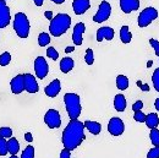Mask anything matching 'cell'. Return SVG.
<instances>
[{
	"instance_id": "cell-1",
	"label": "cell",
	"mask_w": 159,
	"mask_h": 158,
	"mask_svg": "<svg viewBox=\"0 0 159 158\" xmlns=\"http://www.w3.org/2000/svg\"><path fill=\"white\" fill-rule=\"evenodd\" d=\"M86 138L84 136V124L77 119L70 120L66 128L62 131V145L64 148L69 151H74L79 147Z\"/></svg>"
},
{
	"instance_id": "cell-2",
	"label": "cell",
	"mask_w": 159,
	"mask_h": 158,
	"mask_svg": "<svg viewBox=\"0 0 159 158\" xmlns=\"http://www.w3.org/2000/svg\"><path fill=\"white\" fill-rule=\"evenodd\" d=\"M71 26V17L67 14H58L50 21L49 31L53 37H60L67 32Z\"/></svg>"
},
{
	"instance_id": "cell-3",
	"label": "cell",
	"mask_w": 159,
	"mask_h": 158,
	"mask_svg": "<svg viewBox=\"0 0 159 158\" xmlns=\"http://www.w3.org/2000/svg\"><path fill=\"white\" fill-rule=\"evenodd\" d=\"M64 103L66 112L70 119H77L81 115L82 107H81V98L77 93H66L64 96Z\"/></svg>"
},
{
	"instance_id": "cell-4",
	"label": "cell",
	"mask_w": 159,
	"mask_h": 158,
	"mask_svg": "<svg viewBox=\"0 0 159 158\" xmlns=\"http://www.w3.org/2000/svg\"><path fill=\"white\" fill-rule=\"evenodd\" d=\"M14 30L20 38H27L30 36L31 25L26 14L17 12L14 17Z\"/></svg>"
},
{
	"instance_id": "cell-5",
	"label": "cell",
	"mask_w": 159,
	"mask_h": 158,
	"mask_svg": "<svg viewBox=\"0 0 159 158\" xmlns=\"http://www.w3.org/2000/svg\"><path fill=\"white\" fill-rule=\"evenodd\" d=\"M158 19V11L156 7L153 6H148L146 9H143L139 15V19H137V23L141 28H144L147 27L148 25H151L153 21Z\"/></svg>"
},
{
	"instance_id": "cell-6",
	"label": "cell",
	"mask_w": 159,
	"mask_h": 158,
	"mask_svg": "<svg viewBox=\"0 0 159 158\" xmlns=\"http://www.w3.org/2000/svg\"><path fill=\"white\" fill-rule=\"evenodd\" d=\"M110 15H111V5L109 4V1L104 0L99 4L98 11L93 16V21L97 22V23L104 22V21H107L110 17Z\"/></svg>"
},
{
	"instance_id": "cell-7",
	"label": "cell",
	"mask_w": 159,
	"mask_h": 158,
	"mask_svg": "<svg viewBox=\"0 0 159 158\" xmlns=\"http://www.w3.org/2000/svg\"><path fill=\"white\" fill-rule=\"evenodd\" d=\"M44 123L50 129H59L61 125V117L57 109H49L44 115Z\"/></svg>"
},
{
	"instance_id": "cell-8",
	"label": "cell",
	"mask_w": 159,
	"mask_h": 158,
	"mask_svg": "<svg viewBox=\"0 0 159 158\" xmlns=\"http://www.w3.org/2000/svg\"><path fill=\"white\" fill-rule=\"evenodd\" d=\"M108 131L113 136H120V135H122L124 131H125V124H124V121L120 118H116V117L111 118L109 120V124H108Z\"/></svg>"
},
{
	"instance_id": "cell-9",
	"label": "cell",
	"mask_w": 159,
	"mask_h": 158,
	"mask_svg": "<svg viewBox=\"0 0 159 158\" xmlns=\"http://www.w3.org/2000/svg\"><path fill=\"white\" fill-rule=\"evenodd\" d=\"M34 72H36V76L40 80L47 77L49 72V66H48L47 60L43 57H37L34 60Z\"/></svg>"
},
{
	"instance_id": "cell-10",
	"label": "cell",
	"mask_w": 159,
	"mask_h": 158,
	"mask_svg": "<svg viewBox=\"0 0 159 158\" xmlns=\"http://www.w3.org/2000/svg\"><path fill=\"white\" fill-rule=\"evenodd\" d=\"M11 21V11L5 0H0V30L7 27Z\"/></svg>"
},
{
	"instance_id": "cell-11",
	"label": "cell",
	"mask_w": 159,
	"mask_h": 158,
	"mask_svg": "<svg viewBox=\"0 0 159 158\" xmlns=\"http://www.w3.org/2000/svg\"><path fill=\"white\" fill-rule=\"evenodd\" d=\"M23 77H25V91H27L28 93H37L39 91V86L36 80V76H33L32 74H23Z\"/></svg>"
},
{
	"instance_id": "cell-12",
	"label": "cell",
	"mask_w": 159,
	"mask_h": 158,
	"mask_svg": "<svg viewBox=\"0 0 159 158\" xmlns=\"http://www.w3.org/2000/svg\"><path fill=\"white\" fill-rule=\"evenodd\" d=\"M10 87H11V92L14 95H20L25 91V77L23 75H16L10 82Z\"/></svg>"
},
{
	"instance_id": "cell-13",
	"label": "cell",
	"mask_w": 159,
	"mask_h": 158,
	"mask_svg": "<svg viewBox=\"0 0 159 158\" xmlns=\"http://www.w3.org/2000/svg\"><path fill=\"white\" fill-rule=\"evenodd\" d=\"M86 31V26L83 22H79L75 25L74 27V32H72V42L75 45H81L83 42V33Z\"/></svg>"
},
{
	"instance_id": "cell-14",
	"label": "cell",
	"mask_w": 159,
	"mask_h": 158,
	"mask_svg": "<svg viewBox=\"0 0 159 158\" xmlns=\"http://www.w3.org/2000/svg\"><path fill=\"white\" fill-rule=\"evenodd\" d=\"M60 90H61V82H60V80H53L45 88H44V92H45V95L48 96V97H50V98H54V97H57L58 95H59Z\"/></svg>"
},
{
	"instance_id": "cell-15",
	"label": "cell",
	"mask_w": 159,
	"mask_h": 158,
	"mask_svg": "<svg viewBox=\"0 0 159 158\" xmlns=\"http://www.w3.org/2000/svg\"><path fill=\"white\" fill-rule=\"evenodd\" d=\"M91 7L89 0H74L72 1V9L76 15H83L86 11H88Z\"/></svg>"
},
{
	"instance_id": "cell-16",
	"label": "cell",
	"mask_w": 159,
	"mask_h": 158,
	"mask_svg": "<svg viewBox=\"0 0 159 158\" xmlns=\"http://www.w3.org/2000/svg\"><path fill=\"white\" fill-rule=\"evenodd\" d=\"M139 0H120V9L125 14H130L132 11L139 10Z\"/></svg>"
},
{
	"instance_id": "cell-17",
	"label": "cell",
	"mask_w": 159,
	"mask_h": 158,
	"mask_svg": "<svg viewBox=\"0 0 159 158\" xmlns=\"http://www.w3.org/2000/svg\"><path fill=\"white\" fill-rule=\"evenodd\" d=\"M115 36V32L111 27L109 26H104V27H100L99 30L97 31V40L102 42V40H111Z\"/></svg>"
},
{
	"instance_id": "cell-18",
	"label": "cell",
	"mask_w": 159,
	"mask_h": 158,
	"mask_svg": "<svg viewBox=\"0 0 159 158\" xmlns=\"http://www.w3.org/2000/svg\"><path fill=\"white\" fill-rule=\"evenodd\" d=\"M75 66V61L72 58H69V57H65L62 58L61 61H60V70L62 74H67L70 72Z\"/></svg>"
},
{
	"instance_id": "cell-19",
	"label": "cell",
	"mask_w": 159,
	"mask_h": 158,
	"mask_svg": "<svg viewBox=\"0 0 159 158\" xmlns=\"http://www.w3.org/2000/svg\"><path fill=\"white\" fill-rule=\"evenodd\" d=\"M83 124H84V129H87L92 135H99L100 131H102V125L98 121L86 120Z\"/></svg>"
},
{
	"instance_id": "cell-20",
	"label": "cell",
	"mask_w": 159,
	"mask_h": 158,
	"mask_svg": "<svg viewBox=\"0 0 159 158\" xmlns=\"http://www.w3.org/2000/svg\"><path fill=\"white\" fill-rule=\"evenodd\" d=\"M126 98L124 95H116L114 97V108L116 112H124L126 109Z\"/></svg>"
},
{
	"instance_id": "cell-21",
	"label": "cell",
	"mask_w": 159,
	"mask_h": 158,
	"mask_svg": "<svg viewBox=\"0 0 159 158\" xmlns=\"http://www.w3.org/2000/svg\"><path fill=\"white\" fill-rule=\"evenodd\" d=\"M120 40H121L122 43H125V44H129L131 42V40H132V33H131L129 26H122L120 28Z\"/></svg>"
},
{
	"instance_id": "cell-22",
	"label": "cell",
	"mask_w": 159,
	"mask_h": 158,
	"mask_svg": "<svg viewBox=\"0 0 159 158\" xmlns=\"http://www.w3.org/2000/svg\"><path fill=\"white\" fill-rule=\"evenodd\" d=\"M146 125L148 126V129H154L159 125V118L157 113H149L148 115H146Z\"/></svg>"
},
{
	"instance_id": "cell-23",
	"label": "cell",
	"mask_w": 159,
	"mask_h": 158,
	"mask_svg": "<svg viewBox=\"0 0 159 158\" xmlns=\"http://www.w3.org/2000/svg\"><path fill=\"white\" fill-rule=\"evenodd\" d=\"M7 150H9V153L10 155H17L19 151H20V143H19V141L14 137L9 138V141H7Z\"/></svg>"
},
{
	"instance_id": "cell-24",
	"label": "cell",
	"mask_w": 159,
	"mask_h": 158,
	"mask_svg": "<svg viewBox=\"0 0 159 158\" xmlns=\"http://www.w3.org/2000/svg\"><path fill=\"white\" fill-rule=\"evenodd\" d=\"M129 85H130V81L129 79L125 76V75H119L116 77V87L121 90V91H125L129 88Z\"/></svg>"
},
{
	"instance_id": "cell-25",
	"label": "cell",
	"mask_w": 159,
	"mask_h": 158,
	"mask_svg": "<svg viewBox=\"0 0 159 158\" xmlns=\"http://www.w3.org/2000/svg\"><path fill=\"white\" fill-rule=\"evenodd\" d=\"M149 137H151V142L153 143V146L158 147L159 146V130L157 128L154 129H151V134H149Z\"/></svg>"
},
{
	"instance_id": "cell-26",
	"label": "cell",
	"mask_w": 159,
	"mask_h": 158,
	"mask_svg": "<svg viewBox=\"0 0 159 158\" xmlns=\"http://www.w3.org/2000/svg\"><path fill=\"white\" fill-rule=\"evenodd\" d=\"M49 43H50V36L48 33L43 32L38 36V44L40 47H47Z\"/></svg>"
},
{
	"instance_id": "cell-27",
	"label": "cell",
	"mask_w": 159,
	"mask_h": 158,
	"mask_svg": "<svg viewBox=\"0 0 159 158\" xmlns=\"http://www.w3.org/2000/svg\"><path fill=\"white\" fill-rule=\"evenodd\" d=\"M11 61V54L9 52H4L0 55V66H7Z\"/></svg>"
},
{
	"instance_id": "cell-28",
	"label": "cell",
	"mask_w": 159,
	"mask_h": 158,
	"mask_svg": "<svg viewBox=\"0 0 159 158\" xmlns=\"http://www.w3.org/2000/svg\"><path fill=\"white\" fill-rule=\"evenodd\" d=\"M21 158H34V147L31 146V145L27 146L23 150V152L21 155Z\"/></svg>"
},
{
	"instance_id": "cell-29",
	"label": "cell",
	"mask_w": 159,
	"mask_h": 158,
	"mask_svg": "<svg viewBox=\"0 0 159 158\" xmlns=\"http://www.w3.org/2000/svg\"><path fill=\"white\" fill-rule=\"evenodd\" d=\"M84 61L87 65H92L94 63V54H93V50L92 49H87L86 50V54H84Z\"/></svg>"
},
{
	"instance_id": "cell-30",
	"label": "cell",
	"mask_w": 159,
	"mask_h": 158,
	"mask_svg": "<svg viewBox=\"0 0 159 158\" xmlns=\"http://www.w3.org/2000/svg\"><path fill=\"white\" fill-rule=\"evenodd\" d=\"M47 57L50 58L52 60H58L59 59V53L54 47H49L47 49Z\"/></svg>"
},
{
	"instance_id": "cell-31",
	"label": "cell",
	"mask_w": 159,
	"mask_h": 158,
	"mask_svg": "<svg viewBox=\"0 0 159 158\" xmlns=\"http://www.w3.org/2000/svg\"><path fill=\"white\" fill-rule=\"evenodd\" d=\"M0 137H4V138L12 137V129L11 128H7V126L0 128Z\"/></svg>"
},
{
	"instance_id": "cell-32",
	"label": "cell",
	"mask_w": 159,
	"mask_h": 158,
	"mask_svg": "<svg viewBox=\"0 0 159 158\" xmlns=\"http://www.w3.org/2000/svg\"><path fill=\"white\" fill-rule=\"evenodd\" d=\"M152 82H153V87H154V90H156L157 92H159V67L153 71Z\"/></svg>"
},
{
	"instance_id": "cell-33",
	"label": "cell",
	"mask_w": 159,
	"mask_h": 158,
	"mask_svg": "<svg viewBox=\"0 0 159 158\" xmlns=\"http://www.w3.org/2000/svg\"><path fill=\"white\" fill-rule=\"evenodd\" d=\"M9 153L7 150V141L4 137H0V156H6Z\"/></svg>"
},
{
	"instance_id": "cell-34",
	"label": "cell",
	"mask_w": 159,
	"mask_h": 158,
	"mask_svg": "<svg viewBox=\"0 0 159 158\" xmlns=\"http://www.w3.org/2000/svg\"><path fill=\"white\" fill-rule=\"evenodd\" d=\"M134 119H135L137 123H144V121H146V114H144L142 110H137V112H135Z\"/></svg>"
},
{
	"instance_id": "cell-35",
	"label": "cell",
	"mask_w": 159,
	"mask_h": 158,
	"mask_svg": "<svg viewBox=\"0 0 159 158\" xmlns=\"http://www.w3.org/2000/svg\"><path fill=\"white\" fill-rule=\"evenodd\" d=\"M149 44H151V45H152V48L154 49L156 55L159 57V40H154V38H151V40H149Z\"/></svg>"
},
{
	"instance_id": "cell-36",
	"label": "cell",
	"mask_w": 159,
	"mask_h": 158,
	"mask_svg": "<svg viewBox=\"0 0 159 158\" xmlns=\"http://www.w3.org/2000/svg\"><path fill=\"white\" fill-rule=\"evenodd\" d=\"M147 158H159V146L158 147L154 146V147L148 152Z\"/></svg>"
},
{
	"instance_id": "cell-37",
	"label": "cell",
	"mask_w": 159,
	"mask_h": 158,
	"mask_svg": "<svg viewBox=\"0 0 159 158\" xmlns=\"http://www.w3.org/2000/svg\"><path fill=\"white\" fill-rule=\"evenodd\" d=\"M142 108H143V102H142V100H136V102L132 104V110H134V112L142 110Z\"/></svg>"
},
{
	"instance_id": "cell-38",
	"label": "cell",
	"mask_w": 159,
	"mask_h": 158,
	"mask_svg": "<svg viewBox=\"0 0 159 158\" xmlns=\"http://www.w3.org/2000/svg\"><path fill=\"white\" fill-rule=\"evenodd\" d=\"M60 158H71V151L64 148V150L60 152Z\"/></svg>"
},
{
	"instance_id": "cell-39",
	"label": "cell",
	"mask_w": 159,
	"mask_h": 158,
	"mask_svg": "<svg viewBox=\"0 0 159 158\" xmlns=\"http://www.w3.org/2000/svg\"><path fill=\"white\" fill-rule=\"evenodd\" d=\"M44 16H45V19H48L49 21H52L53 20V11H49V10L45 11V12H44Z\"/></svg>"
},
{
	"instance_id": "cell-40",
	"label": "cell",
	"mask_w": 159,
	"mask_h": 158,
	"mask_svg": "<svg viewBox=\"0 0 159 158\" xmlns=\"http://www.w3.org/2000/svg\"><path fill=\"white\" fill-rule=\"evenodd\" d=\"M25 140H26L27 142H32V141H33L32 134H31V132H26V134H25Z\"/></svg>"
},
{
	"instance_id": "cell-41",
	"label": "cell",
	"mask_w": 159,
	"mask_h": 158,
	"mask_svg": "<svg viewBox=\"0 0 159 158\" xmlns=\"http://www.w3.org/2000/svg\"><path fill=\"white\" fill-rule=\"evenodd\" d=\"M137 85L141 86V88H142V91H149V86H147V85H142V82H137Z\"/></svg>"
},
{
	"instance_id": "cell-42",
	"label": "cell",
	"mask_w": 159,
	"mask_h": 158,
	"mask_svg": "<svg viewBox=\"0 0 159 158\" xmlns=\"http://www.w3.org/2000/svg\"><path fill=\"white\" fill-rule=\"evenodd\" d=\"M33 1H34V4H36L37 6H42L43 2H44V0H33Z\"/></svg>"
},
{
	"instance_id": "cell-43",
	"label": "cell",
	"mask_w": 159,
	"mask_h": 158,
	"mask_svg": "<svg viewBox=\"0 0 159 158\" xmlns=\"http://www.w3.org/2000/svg\"><path fill=\"white\" fill-rule=\"evenodd\" d=\"M74 50H75V47H67V48L65 49L66 53H71V52H74Z\"/></svg>"
},
{
	"instance_id": "cell-44",
	"label": "cell",
	"mask_w": 159,
	"mask_h": 158,
	"mask_svg": "<svg viewBox=\"0 0 159 158\" xmlns=\"http://www.w3.org/2000/svg\"><path fill=\"white\" fill-rule=\"evenodd\" d=\"M154 107H156V109L159 112V97L156 99V102H154Z\"/></svg>"
},
{
	"instance_id": "cell-45",
	"label": "cell",
	"mask_w": 159,
	"mask_h": 158,
	"mask_svg": "<svg viewBox=\"0 0 159 158\" xmlns=\"http://www.w3.org/2000/svg\"><path fill=\"white\" fill-rule=\"evenodd\" d=\"M53 2H55V4H62L65 0H52Z\"/></svg>"
},
{
	"instance_id": "cell-46",
	"label": "cell",
	"mask_w": 159,
	"mask_h": 158,
	"mask_svg": "<svg viewBox=\"0 0 159 158\" xmlns=\"http://www.w3.org/2000/svg\"><path fill=\"white\" fill-rule=\"evenodd\" d=\"M10 158H19V157H17L16 155H11V156H10Z\"/></svg>"
},
{
	"instance_id": "cell-47",
	"label": "cell",
	"mask_w": 159,
	"mask_h": 158,
	"mask_svg": "<svg viewBox=\"0 0 159 158\" xmlns=\"http://www.w3.org/2000/svg\"><path fill=\"white\" fill-rule=\"evenodd\" d=\"M5 1H6V0H5Z\"/></svg>"
},
{
	"instance_id": "cell-48",
	"label": "cell",
	"mask_w": 159,
	"mask_h": 158,
	"mask_svg": "<svg viewBox=\"0 0 159 158\" xmlns=\"http://www.w3.org/2000/svg\"><path fill=\"white\" fill-rule=\"evenodd\" d=\"M158 58H159V57H158Z\"/></svg>"
}]
</instances>
